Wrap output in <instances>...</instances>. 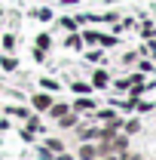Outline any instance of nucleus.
Wrapping results in <instances>:
<instances>
[{"label":"nucleus","instance_id":"nucleus-2","mask_svg":"<svg viewBox=\"0 0 156 160\" xmlns=\"http://www.w3.org/2000/svg\"><path fill=\"white\" fill-rule=\"evenodd\" d=\"M80 157H83V160H95L98 151H95V148H83V151H80Z\"/></svg>","mask_w":156,"mask_h":160},{"label":"nucleus","instance_id":"nucleus-3","mask_svg":"<svg viewBox=\"0 0 156 160\" xmlns=\"http://www.w3.org/2000/svg\"><path fill=\"white\" fill-rule=\"evenodd\" d=\"M37 46H40L37 52H43V49H46V46H49V37H46V34H43V37H37Z\"/></svg>","mask_w":156,"mask_h":160},{"label":"nucleus","instance_id":"nucleus-4","mask_svg":"<svg viewBox=\"0 0 156 160\" xmlns=\"http://www.w3.org/2000/svg\"><path fill=\"white\" fill-rule=\"evenodd\" d=\"M95 83H98V86H104V83H107V77H104V71H98V74H95Z\"/></svg>","mask_w":156,"mask_h":160},{"label":"nucleus","instance_id":"nucleus-1","mask_svg":"<svg viewBox=\"0 0 156 160\" xmlns=\"http://www.w3.org/2000/svg\"><path fill=\"white\" fill-rule=\"evenodd\" d=\"M34 108H37V111H46V108H52L49 96H34Z\"/></svg>","mask_w":156,"mask_h":160},{"label":"nucleus","instance_id":"nucleus-5","mask_svg":"<svg viewBox=\"0 0 156 160\" xmlns=\"http://www.w3.org/2000/svg\"><path fill=\"white\" fill-rule=\"evenodd\" d=\"M104 160H110V157H104Z\"/></svg>","mask_w":156,"mask_h":160}]
</instances>
